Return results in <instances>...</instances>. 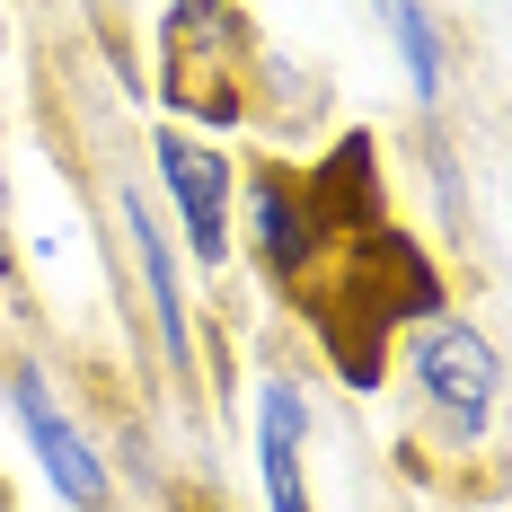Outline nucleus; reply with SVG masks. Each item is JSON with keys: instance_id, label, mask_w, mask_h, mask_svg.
<instances>
[{"instance_id": "6", "label": "nucleus", "mask_w": 512, "mask_h": 512, "mask_svg": "<svg viewBox=\"0 0 512 512\" xmlns=\"http://www.w3.org/2000/svg\"><path fill=\"white\" fill-rule=\"evenodd\" d=\"M124 230H133V256H142V283H151V327L168 362H195V318H186V274H177V256H168V230H159V212L142 195H124Z\"/></svg>"}, {"instance_id": "5", "label": "nucleus", "mask_w": 512, "mask_h": 512, "mask_svg": "<svg viewBox=\"0 0 512 512\" xmlns=\"http://www.w3.org/2000/svg\"><path fill=\"white\" fill-rule=\"evenodd\" d=\"M301 433H309L301 380H265V389H256V468H265V512H309Z\"/></svg>"}, {"instance_id": "8", "label": "nucleus", "mask_w": 512, "mask_h": 512, "mask_svg": "<svg viewBox=\"0 0 512 512\" xmlns=\"http://www.w3.org/2000/svg\"><path fill=\"white\" fill-rule=\"evenodd\" d=\"M0 204H9V168H0Z\"/></svg>"}, {"instance_id": "9", "label": "nucleus", "mask_w": 512, "mask_h": 512, "mask_svg": "<svg viewBox=\"0 0 512 512\" xmlns=\"http://www.w3.org/2000/svg\"><path fill=\"white\" fill-rule=\"evenodd\" d=\"M0 53H9V18H0Z\"/></svg>"}, {"instance_id": "3", "label": "nucleus", "mask_w": 512, "mask_h": 512, "mask_svg": "<svg viewBox=\"0 0 512 512\" xmlns=\"http://www.w3.org/2000/svg\"><path fill=\"white\" fill-rule=\"evenodd\" d=\"M151 168H159V186H168V212L186 221V248L204 256V265H230V195H239L230 151L168 124V133L151 142Z\"/></svg>"}, {"instance_id": "7", "label": "nucleus", "mask_w": 512, "mask_h": 512, "mask_svg": "<svg viewBox=\"0 0 512 512\" xmlns=\"http://www.w3.org/2000/svg\"><path fill=\"white\" fill-rule=\"evenodd\" d=\"M380 27H389V45L407 62L415 98H442V89H451V45H442L433 9H424V0H380Z\"/></svg>"}, {"instance_id": "4", "label": "nucleus", "mask_w": 512, "mask_h": 512, "mask_svg": "<svg viewBox=\"0 0 512 512\" xmlns=\"http://www.w3.org/2000/svg\"><path fill=\"white\" fill-rule=\"evenodd\" d=\"M248 230H256V256H265V274L274 283H301L318 248H327V212L309 195L301 168H283V159H265L248 177Z\"/></svg>"}, {"instance_id": "2", "label": "nucleus", "mask_w": 512, "mask_h": 512, "mask_svg": "<svg viewBox=\"0 0 512 512\" xmlns=\"http://www.w3.org/2000/svg\"><path fill=\"white\" fill-rule=\"evenodd\" d=\"M9 407H18V433H27L36 468L53 477V495H62L71 512H98L106 495H115V477H106L98 442L80 433V415L53 398V380L36 371V362H18V371H9Z\"/></svg>"}, {"instance_id": "1", "label": "nucleus", "mask_w": 512, "mask_h": 512, "mask_svg": "<svg viewBox=\"0 0 512 512\" xmlns=\"http://www.w3.org/2000/svg\"><path fill=\"white\" fill-rule=\"evenodd\" d=\"M407 380L424 415H433V433L442 442H486L495 433V389H504V371H495V345L451 318V309H433L424 327L407 336Z\"/></svg>"}]
</instances>
